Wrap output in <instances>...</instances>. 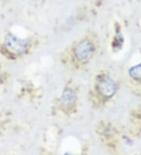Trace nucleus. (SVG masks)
<instances>
[{
    "instance_id": "nucleus-1",
    "label": "nucleus",
    "mask_w": 141,
    "mask_h": 155,
    "mask_svg": "<svg viewBox=\"0 0 141 155\" xmlns=\"http://www.w3.org/2000/svg\"><path fill=\"white\" fill-rule=\"evenodd\" d=\"M5 45L9 51L22 53L28 49L29 42L27 39L17 38L13 35H7L5 38Z\"/></svg>"
},
{
    "instance_id": "nucleus-2",
    "label": "nucleus",
    "mask_w": 141,
    "mask_h": 155,
    "mask_svg": "<svg viewBox=\"0 0 141 155\" xmlns=\"http://www.w3.org/2000/svg\"><path fill=\"white\" fill-rule=\"evenodd\" d=\"M93 51V45L87 40L79 42L75 49V56L80 61H89L92 57Z\"/></svg>"
},
{
    "instance_id": "nucleus-3",
    "label": "nucleus",
    "mask_w": 141,
    "mask_h": 155,
    "mask_svg": "<svg viewBox=\"0 0 141 155\" xmlns=\"http://www.w3.org/2000/svg\"><path fill=\"white\" fill-rule=\"evenodd\" d=\"M98 90L104 97L110 98L115 93L116 85L111 78L107 76H102L98 80Z\"/></svg>"
},
{
    "instance_id": "nucleus-4",
    "label": "nucleus",
    "mask_w": 141,
    "mask_h": 155,
    "mask_svg": "<svg viewBox=\"0 0 141 155\" xmlns=\"http://www.w3.org/2000/svg\"><path fill=\"white\" fill-rule=\"evenodd\" d=\"M75 95L72 91H66L63 93L62 97H61V101L64 105H71L75 101Z\"/></svg>"
},
{
    "instance_id": "nucleus-5",
    "label": "nucleus",
    "mask_w": 141,
    "mask_h": 155,
    "mask_svg": "<svg viewBox=\"0 0 141 155\" xmlns=\"http://www.w3.org/2000/svg\"><path fill=\"white\" fill-rule=\"evenodd\" d=\"M129 76L135 80H141V63L131 68L129 71Z\"/></svg>"
},
{
    "instance_id": "nucleus-6",
    "label": "nucleus",
    "mask_w": 141,
    "mask_h": 155,
    "mask_svg": "<svg viewBox=\"0 0 141 155\" xmlns=\"http://www.w3.org/2000/svg\"><path fill=\"white\" fill-rule=\"evenodd\" d=\"M0 83H1V77H0Z\"/></svg>"
}]
</instances>
